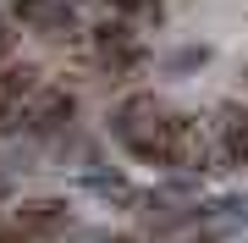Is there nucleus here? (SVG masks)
I'll return each mask as SVG.
<instances>
[{"instance_id": "12", "label": "nucleus", "mask_w": 248, "mask_h": 243, "mask_svg": "<svg viewBox=\"0 0 248 243\" xmlns=\"http://www.w3.org/2000/svg\"><path fill=\"white\" fill-rule=\"evenodd\" d=\"M72 6H78V0H72Z\"/></svg>"}, {"instance_id": "10", "label": "nucleus", "mask_w": 248, "mask_h": 243, "mask_svg": "<svg viewBox=\"0 0 248 243\" xmlns=\"http://www.w3.org/2000/svg\"><path fill=\"white\" fill-rule=\"evenodd\" d=\"M11 50H17V33H11V22L0 17V55H11Z\"/></svg>"}, {"instance_id": "8", "label": "nucleus", "mask_w": 248, "mask_h": 243, "mask_svg": "<svg viewBox=\"0 0 248 243\" xmlns=\"http://www.w3.org/2000/svg\"><path fill=\"white\" fill-rule=\"evenodd\" d=\"M89 188H94V194H105V199H133L127 177H116V171H110V177H105V171H94V177H89Z\"/></svg>"}, {"instance_id": "5", "label": "nucleus", "mask_w": 248, "mask_h": 243, "mask_svg": "<svg viewBox=\"0 0 248 243\" xmlns=\"http://www.w3.org/2000/svg\"><path fill=\"white\" fill-rule=\"evenodd\" d=\"M187 216H193V210H182L171 194H155L149 205H143V227H149V232H177Z\"/></svg>"}, {"instance_id": "6", "label": "nucleus", "mask_w": 248, "mask_h": 243, "mask_svg": "<svg viewBox=\"0 0 248 243\" xmlns=\"http://www.w3.org/2000/svg\"><path fill=\"white\" fill-rule=\"evenodd\" d=\"M122 45H133V28H127V17H110V22L94 28V50H99V55H105V50H122Z\"/></svg>"}, {"instance_id": "11", "label": "nucleus", "mask_w": 248, "mask_h": 243, "mask_svg": "<svg viewBox=\"0 0 248 243\" xmlns=\"http://www.w3.org/2000/svg\"><path fill=\"white\" fill-rule=\"evenodd\" d=\"M0 199H6V171H0Z\"/></svg>"}, {"instance_id": "2", "label": "nucleus", "mask_w": 248, "mask_h": 243, "mask_svg": "<svg viewBox=\"0 0 248 243\" xmlns=\"http://www.w3.org/2000/svg\"><path fill=\"white\" fill-rule=\"evenodd\" d=\"M66 227V205L61 199H28V205L17 210V232L22 238H50Z\"/></svg>"}, {"instance_id": "9", "label": "nucleus", "mask_w": 248, "mask_h": 243, "mask_svg": "<svg viewBox=\"0 0 248 243\" xmlns=\"http://www.w3.org/2000/svg\"><path fill=\"white\" fill-rule=\"evenodd\" d=\"M122 17H133V11H155V0H110Z\"/></svg>"}, {"instance_id": "1", "label": "nucleus", "mask_w": 248, "mask_h": 243, "mask_svg": "<svg viewBox=\"0 0 248 243\" xmlns=\"http://www.w3.org/2000/svg\"><path fill=\"white\" fill-rule=\"evenodd\" d=\"M11 17H17L22 28H33V33H45V39H61L72 33V0H11Z\"/></svg>"}, {"instance_id": "7", "label": "nucleus", "mask_w": 248, "mask_h": 243, "mask_svg": "<svg viewBox=\"0 0 248 243\" xmlns=\"http://www.w3.org/2000/svg\"><path fill=\"white\" fill-rule=\"evenodd\" d=\"M204 61H210V50H204V45H182V50H171V55H166V72H171V78H182V72H199Z\"/></svg>"}, {"instance_id": "4", "label": "nucleus", "mask_w": 248, "mask_h": 243, "mask_svg": "<svg viewBox=\"0 0 248 243\" xmlns=\"http://www.w3.org/2000/svg\"><path fill=\"white\" fill-rule=\"evenodd\" d=\"M72 94H61V89H45L33 99V111H28V127H33V133H61V127L72 122Z\"/></svg>"}, {"instance_id": "3", "label": "nucleus", "mask_w": 248, "mask_h": 243, "mask_svg": "<svg viewBox=\"0 0 248 243\" xmlns=\"http://www.w3.org/2000/svg\"><path fill=\"white\" fill-rule=\"evenodd\" d=\"M215 138H221V161L226 166H243L248 161V111L243 105H226L221 122H215Z\"/></svg>"}]
</instances>
